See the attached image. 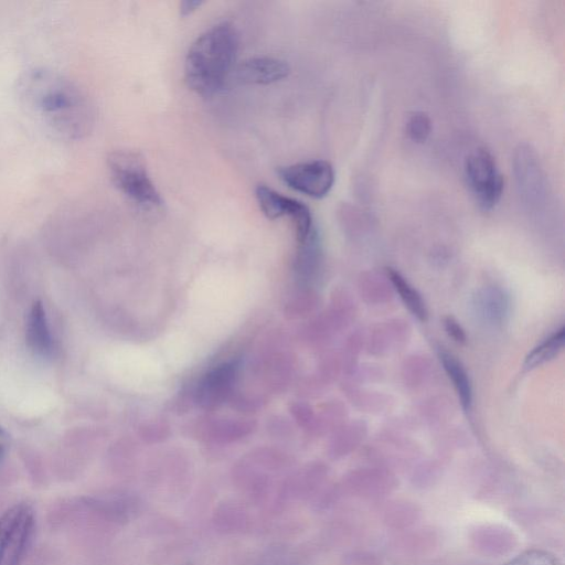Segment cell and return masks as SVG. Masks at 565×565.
Instances as JSON below:
<instances>
[{
	"label": "cell",
	"instance_id": "cell-21",
	"mask_svg": "<svg viewBox=\"0 0 565 565\" xmlns=\"http://www.w3.org/2000/svg\"><path fill=\"white\" fill-rule=\"evenodd\" d=\"M344 565H381V563L373 553L358 551L347 555Z\"/></svg>",
	"mask_w": 565,
	"mask_h": 565
},
{
	"label": "cell",
	"instance_id": "cell-3",
	"mask_svg": "<svg viewBox=\"0 0 565 565\" xmlns=\"http://www.w3.org/2000/svg\"><path fill=\"white\" fill-rule=\"evenodd\" d=\"M107 168L115 186L142 207H158L162 199L152 182L143 157L132 150H115L107 157Z\"/></svg>",
	"mask_w": 565,
	"mask_h": 565
},
{
	"label": "cell",
	"instance_id": "cell-7",
	"mask_svg": "<svg viewBox=\"0 0 565 565\" xmlns=\"http://www.w3.org/2000/svg\"><path fill=\"white\" fill-rule=\"evenodd\" d=\"M255 196L262 212L270 220L289 216L296 226L299 242L306 239L315 230L309 207L292 198H288L274 189L258 184Z\"/></svg>",
	"mask_w": 565,
	"mask_h": 565
},
{
	"label": "cell",
	"instance_id": "cell-22",
	"mask_svg": "<svg viewBox=\"0 0 565 565\" xmlns=\"http://www.w3.org/2000/svg\"><path fill=\"white\" fill-rule=\"evenodd\" d=\"M444 326L449 337H451L456 342H466V332L457 320H455L452 317H447L444 320Z\"/></svg>",
	"mask_w": 565,
	"mask_h": 565
},
{
	"label": "cell",
	"instance_id": "cell-1",
	"mask_svg": "<svg viewBox=\"0 0 565 565\" xmlns=\"http://www.w3.org/2000/svg\"><path fill=\"white\" fill-rule=\"evenodd\" d=\"M18 95L26 110L60 138L81 139L93 129L95 109L90 99L56 71H26L18 81Z\"/></svg>",
	"mask_w": 565,
	"mask_h": 565
},
{
	"label": "cell",
	"instance_id": "cell-13",
	"mask_svg": "<svg viewBox=\"0 0 565 565\" xmlns=\"http://www.w3.org/2000/svg\"><path fill=\"white\" fill-rule=\"evenodd\" d=\"M516 178L523 195L530 200L542 196L543 178L536 158L529 147H520L515 159Z\"/></svg>",
	"mask_w": 565,
	"mask_h": 565
},
{
	"label": "cell",
	"instance_id": "cell-5",
	"mask_svg": "<svg viewBox=\"0 0 565 565\" xmlns=\"http://www.w3.org/2000/svg\"><path fill=\"white\" fill-rule=\"evenodd\" d=\"M463 174L470 192L482 210H491L500 202L504 180L493 156L487 149H477L466 157Z\"/></svg>",
	"mask_w": 565,
	"mask_h": 565
},
{
	"label": "cell",
	"instance_id": "cell-10",
	"mask_svg": "<svg viewBox=\"0 0 565 565\" xmlns=\"http://www.w3.org/2000/svg\"><path fill=\"white\" fill-rule=\"evenodd\" d=\"M473 548L489 557H501L511 553L518 545V537L505 525L480 524L470 532Z\"/></svg>",
	"mask_w": 565,
	"mask_h": 565
},
{
	"label": "cell",
	"instance_id": "cell-14",
	"mask_svg": "<svg viewBox=\"0 0 565 565\" xmlns=\"http://www.w3.org/2000/svg\"><path fill=\"white\" fill-rule=\"evenodd\" d=\"M422 518L420 508L412 501L394 500L383 511V522L394 530H405L416 524Z\"/></svg>",
	"mask_w": 565,
	"mask_h": 565
},
{
	"label": "cell",
	"instance_id": "cell-6",
	"mask_svg": "<svg viewBox=\"0 0 565 565\" xmlns=\"http://www.w3.org/2000/svg\"><path fill=\"white\" fill-rule=\"evenodd\" d=\"M277 174L292 190L313 199H322L334 184V170L326 160H310L279 167Z\"/></svg>",
	"mask_w": 565,
	"mask_h": 565
},
{
	"label": "cell",
	"instance_id": "cell-4",
	"mask_svg": "<svg viewBox=\"0 0 565 565\" xmlns=\"http://www.w3.org/2000/svg\"><path fill=\"white\" fill-rule=\"evenodd\" d=\"M35 512L25 502L8 508L0 515V565H21L35 532Z\"/></svg>",
	"mask_w": 565,
	"mask_h": 565
},
{
	"label": "cell",
	"instance_id": "cell-16",
	"mask_svg": "<svg viewBox=\"0 0 565 565\" xmlns=\"http://www.w3.org/2000/svg\"><path fill=\"white\" fill-rule=\"evenodd\" d=\"M386 274L408 310L417 319L425 321L427 319V309L418 291L395 269L387 268Z\"/></svg>",
	"mask_w": 565,
	"mask_h": 565
},
{
	"label": "cell",
	"instance_id": "cell-9",
	"mask_svg": "<svg viewBox=\"0 0 565 565\" xmlns=\"http://www.w3.org/2000/svg\"><path fill=\"white\" fill-rule=\"evenodd\" d=\"M396 481L387 472L362 471L349 476L339 488L341 495L380 500L395 491Z\"/></svg>",
	"mask_w": 565,
	"mask_h": 565
},
{
	"label": "cell",
	"instance_id": "cell-19",
	"mask_svg": "<svg viewBox=\"0 0 565 565\" xmlns=\"http://www.w3.org/2000/svg\"><path fill=\"white\" fill-rule=\"evenodd\" d=\"M431 132V120L424 111L411 114L406 121V134L416 143L425 142Z\"/></svg>",
	"mask_w": 565,
	"mask_h": 565
},
{
	"label": "cell",
	"instance_id": "cell-23",
	"mask_svg": "<svg viewBox=\"0 0 565 565\" xmlns=\"http://www.w3.org/2000/svg\"><path fill=\"white\" fill-rule=\"evenodd\" d=\"M203 4L202 1L186 0L180 3V14L185 17L198 10Z\"/></svg>",
	"mask_w": 565,
	"mask_h": 565
},
{
	"label": "cell",
	"instance_id": "cell-20",
	"mask_svg": "<svg viewBox=\"0 0 565 565\" xmlns=\"http://www.w3.org/2000/svg\"><path fill=\"white\" fill-rule=\"evenodd\" d=\"M502 565H559V562L550 551L530 548L521 552Z\"/></svg>",
	"mask_w": 565,
	"mask_h": 565
},
{
	"label": "cell",
	"instance_id": "cell-24",
	"mask_svg": "<svg viewBox=\"0 0 565 565\" xmlns=\"http://www.w3.org/2000/svg\"><path fill=\"white\" fill-rule=\"evenodd\" d=\"M8 445H9V436L3 430V428L0 427V462L2 461V459L6 456Z\"/></svg>",
	"mask_w": 565,
	"mask_h": 565
},
{
	"label": "cell",
	"instance_id": "cell-18",
	"mask_svg": "<svg viewBox=\"0 0 565 565\" xmlns=\"http://www.w3.org/2000/svg\"><path fill=\"white\" fill-rule=\"evenodd\" d=\"M249 521L245 509L237 503H225L215 512V525L228 533H234L246 529Z\"/></svg>",
	"mask_w": 565,
	"mask_h": 565
},
{
	"label": "cell",
	"instance_id": "cell-2",
	"mask_svg": "<svg viewBox=\"0 0 565 565\" xmlns=\"http://www.w3.org/2000/svg\"><path fill=\"white\" fill-rule=\"evenodd\" d=\"M237 47V33L230 22H220L205 30L185 56L188 87L204 97L217 93L233 68Z\"/></svg>",
	"mask_w": 565,
	"mask_h": 565
},
{
	"label": "cell",
	"instance_id": "cell-11",
	"mask_svg": "<svg viewBox=\"0 0 565 565\" xmlns=\"http://www.w3.org/2000/svg\"><path fill=\"white\" fill-rule=\"evenodd\" d=\"M235 71L237 81L243 84L268 85L287 77L289 66L276 57L254 56L241 62Z\"/></svg>",
	"mask_w": 565,
	"mask_h": 565
},
{
	"label": "cell",
	"instance_id": "cell-17",
	"mask_svg": "<svg viewBox=\"0 0 565 565\" xmlns=\"http://www.w3.org/2000/svg\"><path fill=\"white\" fill-rule=\"evenodd\" d=\"M565 341V329L561 328L555 331L542 343L535 347L525 358L524 367L526 370L534 369L535 366L553 359L563 348Z\"/></svg>",
	"mask_w": 565,
	"mask_h": 565
},
{
	"label": "cell",
	"instance_id": "cell-8",
	"mask_svg": "<svg viewBox=\"0 0 565 565\" xmlns=\"http://www.w3.org/2000/svg\"><path fill=\"white\" fill-rule=\"evenodd\" d=\"M85 503L104 520L125 524L134 519L141 508L139 498L129 492L116 491L86 498Z\"/></svg>",
	"mask_w": 565,
	"mask_h": 565
},
{
	"label": "cell",
	"instance_id": "cell-12",
	"mask_svg": "<svg viewBox=\"0 0 565 565\" xmlns=\"http://www.w3.org/2000/svg\"><path fill=\"white\" fill-rule=\"evenodd\" d=\"M25 341L29 349L39 356L50 358L54 354V340L49 328L44 306L40 300L34 301L29 311Z\"/></svg>",
	"mask_w": 565,
	"mask_h": 565
},
{
	"label": "cell",
	"instance_id": "cell-15",
	"mask_svg": "<svg viewBox=\"0 0 565 565\" xmlns=\"http://www.w3.org/2000/svg\"><path fill=\"white\" fill-rule=\"evenodd\" d=\"M440 362L451 380L459 401L465 409H469L472 403V388L469 376L462 364L451 354L440 352Z\"/></svg>",
	"mask_w": 565,
	"mask_h": 565
}]
</instances>
